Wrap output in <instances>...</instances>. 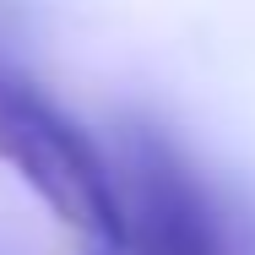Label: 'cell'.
I'll return each instance as SVG.
<instances>
[{
  "label": "cell",
  "instance_id": "obj_1",
  "mask_svg": "<svg viewBox=\"0 0 255 255\" xmlns=\"http://www.w3.org/2000/svg\"><path fill=\"white\" fill-rule=\"evenodd\" d=\"M0 163H11L65 228L125 250V212L109 163L33 82L11 71H0Z\"/></svg>",
  "mask_w": 255,
  "mask_h": 255
},
{
  "label": "cell",
  "instance_id": "obj_2",
  "mask_svg": "<svg viewBox=\"0 0 255 255\" xmlns=\"http://www.w3.org/2000/svg\"><path fill=\"white\" fill-rule=\"evenodd\" d=\"M120 212H125L130 255H239L228 212L206 190V179L185 163V152L157 130L125 136Z\"/></svg>",
  "mask_w": 255,
  "mask_h": 255
}]
</instances>
